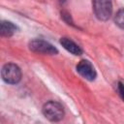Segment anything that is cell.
Returning <instances> with one entry per match:
<instances>
[{
  "mask_svg": "<svg viewBox=\"0 0 124 124\" xmlns=\"http://www.w3.org/2000/svg\"><path fill=\"white\" fill-rule=\"evenodd\" d=\"M1 76L5 82L9 84H16L21 79V71L17 65L8 63L3 66Z\"/></svg>",
  "mask_w": 124,
  "mask_h": 124,
  "instance_id": "obj_2",
  "label": "cell"
},
{
  "mask_svg": "<svg viewBox=\"0 0 124 124\" xmlns=\"http://www.w3.org/2000/svg\"><path fill=\"white\" fill-rule=\"evenodd\" d=\"M116 90H117V92H118L120 98L124 101V84H123L122 82L118 81L117 84H116Z\"/></svg>",
  "mask_w": 124,
  "mask_h": 124,
  "instance_id": "obj_9",
  "label": "cell"
},
{
  "mask_svg": "<svg viewBox=\"0 0 124 124\" xmlns=\"http://www.w3.org/2000/svg\"><path fill=\"white\" fill-rule=\"evenodd\" d=\"M93 11L96 17L100 20H108L112 13V5L110 1L98 0L92 3Z\"/></svg>",
  "mask_w": 124,
  "mask_h": 124,
  "instance_id": "obj_3",
  "label": "cell"
},
{
  "mask_svg": "<svg viewBox=\"0 0 124 124\" xmlns=\"http://www.w3.org/2000/svg\"><path fill=\"white\" fill-rule=\"evenodd\" d=\"M114 22L118 27L124 29V9H121L116 13L114 16Z\"/></svg>",
  "mask_w": 124,
  "mask_h": 124,
  "instance_id": "obj_8",
  "label": "cell"
},
{
  "mask_svg": "<svg viewBox=\"0 0 124 124\" xmlns=\"http://www.w3.org/2000/svg\"><path fill=\"white\" fill-rule=\"evenodd\" d=\"M60 44L62 45V46L66 50H68L69 52H71L74 55H80L82 53V49L80 48V46L69 38H66V37L61 38L60 39Z\"/></svg>",
  "mask_w": 124,
  "mask_h": 124,
  "instance_id": "obj_6",
  "label": "cell"
},
{
  "mask_svg": "<svg viewBox=\"0 0 124 124\" xmlns=\"http://www.w3.org/2000/svg\"><path fill=\"white\" fill-rule=\"evenodd\" d=\"M16 29H17L16 26L13 22L7 21V20L1 21V24H0V34H1V36L11 37L16 32Z\"/></svg>",
  "mask_w": 124,
  "mask_h": 124,
  "instance_id": "obj_7",
  "label": "cell"
},
{
  "mask_svg": "<svg viewBox=\"0 0 124 124\" xmlns=\"http://www.w3.org/2000/svg\"><path fill=\"white\" fill-rule=\"evenodd\" d=\"M29 48L33 52L42 53V54H56L58 52L57 48L52 46L50 43L42 40V39H34L29 43Z\"/></svg>",
  "mask_w": 124,
  "mask_h": 124,
  "instance_id": "obj_4",
  "label": "cell"
},
{
  "mask_svg": "<svg viewBox=\"0 0 124 124\" xmlns=\"http://www.w3.org/2000/svg\"><path fill=\"white\" fill-rule=\"evenodd\" d=\"M78 73L87 80H94L96 78V71L93 65L88 60H80L77 65Z\"/></svg>",
  "mask_w": 124,
  "mask_h": 124,
  "instance_id": "obj_5",
  "label": "cell"
},
{
  "mask_svg": "<svg viewBox=\"0 0 124 124\" xmlns=\"http://www.w3.org/2000/svg\"><path fill=\"white\" fill-rule=\"evenodd\" d=\"M43 114L50 121H60L64 116L63 107L55 101H48L43 107Z\"/></svg>",
  "mask_w": 124,
  "mask_h": 124,
  "instance_id": "obj_1",
  "label": "cell"
}]
</instances>
